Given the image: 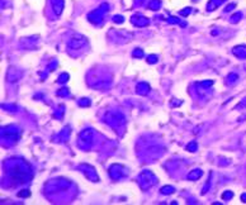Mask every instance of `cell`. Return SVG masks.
<instances>
[{"label":"cell","instance_id":"1f68e13d","mask_svg":"<svg viewBox=\"0 0 246 205\" xmlns=\"http://www.w3.org/2000/svg\"><path fill=\"white\" fill-rule=\"evenodd\" d=\"M113 22H114V23H119V24H122V23L124 22V18H123L122 15H114V17H113Z\"/></svg>","mask_w":246,"mask_h":205},{"label":"cell","instance_id":"ba28073f","mask_svg":"<svg viewBox=\"0 0 246 205\" xmlns=\"http://www.w3.org/2000/svg\"><path fill=\"white\" fill-rule=\"evenodd\" d=\"M6 81L8 82H10V84H14V82H17L20 80L22 77V71L20 70H18L17 67H14V66H9L8 67V70H6Z\"/></svg>","mask_w":246,"mask_h":205},{"label":"cell","instance_id":"7402d4cb","mask_svg":"<svg viewBox=\"0 0 246 205\" xmlns=\"http://www.w3.org/2000/svg\"><path fill=\"white\" fill-rule=\"evenodd\" d=\"M79 105L83 106V108H86V106H90L91 105V101L89 98H83L79 100Z\"/></svg>","mask_w":246,"mask_h":205},{"label":"cell","instance_id":"cb8c5ba5","mask_svg":"<svg viewBox=\"0 0 246 205\" xmlns=\"http://www.w3.org/2000/svg\"><path fill=\"white\" fill-rule=\"evenodd\" d=\"M69 79H70V76H69V74H66V72H64V74H61L60 76H59V81L60 84H65V82H67L69 81Z\"/></svg>","mask_w":246,"mask_h":205},{"label":"cell","instance_id":"ffe728a7","mask_svg":"<svg viewBox=\"0 0 246 205\" xmlns=\"http://www.w3.org/2000/svg\"><path fill=\"white\" fill-rule=\"evenodd\" d=\"M56 95H57V96L67 98V96H70V91H69V89H66V87H62V89L57 90V93H56Z\"/></svg>","mask_w":246,"mask_h":205},{"label":"cell","instance_id":"4dcf8cb0","mask_svg":"<svg viewBox=\"0 0 246 205\" xmlns=\"http://www.w3.org/2000/svg\"><path fill=\"white\" fill-rule=\"evenodd\" d=\"M245 108H246V98L242 99V100L235 106V109H245Z\"/></svg>","mask_w":246,"mask_h":205},{"label":"cell","instance_id":"836d02e7","mask_svg":"<svg viewBox=\"0 0 246 205\" xmlns=\"http://www.w3.org/2000/svg\"><path fill=\"white\" fill-rule=\"evenodd\" d=\"M235 6H236V4H233V3H232V4H230V5H227V6H226L225 11H226V13H228V11H231V10H232V9H233V8H235Z\"/></svg>","mask_w":246,"mask_h":205},{"label":"cell","instance_id":"484cf974","mask_svg":"<svg viewBox=\"0 0 246 205\" xmlns=\"http://www.w3.org/2000/svg\"><path fill=\"white\" fill-rule=\"evenodd\" d=\"M197 148H198V144H197V142H195V140L190 142V143L187 146V150L190 151V152H195V151H197Z\"/></svg>","mask_w":246,"mask_h":205},{"label":"cell","instance_id":"7c38bea8","mask_svg":"<svg viewBox=\"0 0 246 205\" xmlns=\"http://www.w3.org/2000/svg\"><path fill=\"white\" fill-rule=\"evenodd\" d=\"M232 53L237 57V58L245 60V58H246V46H244V44H241V46H236V47H233Z\"/></svg>","mask_w":246,"mask_h":205},{"label":"cell","instance_id":"4316f807","mask_svg":"<svg viewBox=\"0 0 246 205\" xmlns=\"http://www.w3.org/2000/svg\"><path fill=\"white\" fill-rule=\"evenodd\" d=\"M198 85L202 86V87H204V89H207V87H211V86L213 85V80H207V81H202V82H199Z\"/></svg>","mask_w":246,"mask_h":205},{"label":"cell","instance_id":"d6a6232c","mask_svg":"<svg viewBox=\"0 0 246 205\" xmlns=\"http://www.w3.org/2000/svg\"><path fill=\"white\" fill-rule=\"evenodd\" d=\"M30 195V192L28 191V190H22L20 192H18V196L19 197H27V196H29Z\"/></svg>","mask_w":246,"mask_h":205},{"label":"cell","instance_id":"7a4b0ae2","mask_svg":"<svg viewBox=\"0 0 246 205\" xmlns=\"http://www.w3.org/2000/svg\"><path fill=\"white\" fill-rule=\"evenodd\" d=\"M105 121L108 123L110 127L113 128H121L126 124V117L123 115L121 112H117V110H110V112H107L104 115Z\"/></svg>","mask_w":246,"mask_h":205},{"label":"cell","instance_id":"277c9868","mask_svg":"<svg viewBox=\"0 0 246 205\" xmlns=\"http://www.w3.org/2000/svg\"><path fill=\"white\" fill-rule=\"evenodd\" d=\"M93 144V131L91 129H84L79 133L78 146L81 150H90Z\"/></svg>","mask_w":246,"mask_h":205},{"label":"cell","instance_id":"d6986e66","mask_svg":"<svg viewBox=\"0 0 246 205\" xmlns=\"http://www.w3.org/2000/svg\"><path fill=\"white\" fill-rule=\"evenodd\" d=\"M241 18H242V13H241V11H237V13H235L231 18H230V22H231L232 24H235V23H239L240 22Z\"/></svg>","mask_w":246,"mask_h":205},{"label":"cell","instance_id":"d4e9b609","mask_svg":"<svg viewBox=\"0 0 246 205\" xmlns=\"http://www.w3.org/2000/svg\"><path fill=\"white\" fill-rule=\"evenodd\" d=\"M223 1H226V0H211V4H208V10H209V8H217V6H220Z\"/></svg>","mask_w":246,"mask_h":205},{"label":"cell","instance_id":"4fadbf2b","mask_svg":"<svg viewBox=\"0 0 246 205\" xmlns=\"http://www.w3.org/2000/svg\"><path fill=\"white\" fill-rule=\"evenodd\" d=\"M136 91H137V94H140V95H147L148 91H150V85L145 81L138 82L137 87H136Z\"/></svg>","mask_w":246,"mask_h":205},{"label":"cell","instance_id":"9a60e30c","mask_svg":"<svg viewBox=\"0 0 246 205\" xmlns=\"http://www.w3.org/2000/svg\"><path fill=\"white\" fill-rule=\"evenodd\" d=\"M117 36L121 37V39H126V41H132L133 39V33L132 32H127V30H117Z\"/></svg>","mask_w":246,"mask_h":205},{"label":"cell","instance_id":"3957f363","mask_svg":"<svg viewBox=\"0 0 246 205\" xmlns=\"http://www.w3.org/2000/svg\"><path fill=\"white\" fill-rule=\"evenodd\" d=\"M137 181L140 184V187L142 190H147L150 187H152L153 185L157 184V177L155 176V173L151 172V171H142V172L138 175L137 177Z\"/></svg>","mask_w":246,"mask_h":205},{"label":"cell","instance_id":"44dd1931","mask_svg":"<svg viewBox=\"0 0 246 205\" xmlns=\"http://www.w3.org/2000/svg\"><path fill=\"white\" fill-rule=\"evenodd\" d=\"M168 22L170 23V24H180L182 27H185V23H184V22H180V19L175 18V17H169V18H168Z\"/></svg>","mask_w":246,"mask_h":205},{"label":"cell","instance_id":"6da1fadb","mask_svg":"<svg viewBox=\"0 0 246 205\" xmlns=\"http://www.w3.org/2000/svg\"><path fill=\"white\" fill-rule=\"evenodd\" d=\"M28 171H27L24 167L19 166V165H15L14 167H11L10 171H9V175H10V180L17 185H22V184H25L28 182V180L30 178Z\"/></svg>","mask_w":246,"mask_h":205},{"label":"cell","instance_id":"52a82bcc","mask_svg":"<svg viewBox=\"0 0 246 205\" xmlns=\"http://www.w3.org/2000/svg\"><path fill=\"white\" fill-rule=\"evenodd\" d=\"M86 42H88V39L85 36H83V34H75L74 37L70 38V41H69V43H67V47L70 49H80L86 44Z\"/></svg>","mask_w":246,"mask_h":205},{"label":"cell","instance_id":"f546056e","mask_svg":"<svg viewBox=\"0 0 246 205\" xmlns=\"http://www.w3.org/2000/svg\"><path fill=\"white\" fill-rule=\"evenodd\" d=\"M147 62L151 63V65L156 63V62H157V56H156V55H150V56L147 57Z\"/></svg>","mask_w":246,"mask_h":205},{"label":"cell","instance_id":"8fae6325","mask_svg":"<svg viewBox=\"0 0 246 205\" xmlns=\"http://www.w3.org/2000/svg\"><path fill=\"white\" fill-rule=\"evenodd\" d=\"M51 5H52L53 13L56 15H61L65 8V0H51Z\"/></svg>","mask_w":246,"mask_h":205},{"label":"cell","instance_id":"5bb4252c","mask_svg":"<svg viewBox=\"0 0 246 205\" xmlns=\"http://www.w3.org/2000/svg\"><path fill=\"white\" fill-rule=\"evenodd\" d=\"M203 176V171L201 168H195L193 171H190L189 173H188L187 178L188 180H192V181H195V180H199Z\"/></svg>","mask_w":246,"mask_h":205},{"label":"cell","instance_id":"603a6c76","mask_svg":"<svg viewBox=\"0 0 246 205\" xmlns=\"http://www.w3.org/2000/svg\"><path fill=\"white\" fill-rule=\"evenodd\" d=\"M144 55H145V53H144V51H142L141 48H134L133 52H132V56L134 57V58H137V57H138V58H142Z\"/></svg>","mask_w":246,"mask_h":205},{"label":"cell","instance_id":"8992f818","mask_svg":"<svg viewBox=\"0 0 246 205\" xmlns=\"http://www.w3.org/2000/svg\"><path fill=\"white\" fill-rule=\"evenodd\" d=\"M128 175V170L123 165L119 163H114L109 167V176L113 178V180H121V178L126 177Z\"/></svg>","mask_w":246,"mask_h":205},{"label":"cell","instance_id":"f1b7e54d","mask_svg":"<svg viewBox=\"0 0 246 205\" xmlns=\"http://www.w3.org/2000/svg\"><path fill=\"white\" fill-rule=\"evenodd\" d=\"M190 13H192V8H185V9L179 11V15H182V17H188Z\"/></svg>","mask_w":246,"mask_h":205},{"label":"cell","instance_id":"30bf717a","mask_svg":"<svg viewBox=\"0 0 246 205\" xmlns=\"http://www.w3.org/2000/svg\"><path fill=\"white\" fill-rule=\"evenodd\" d=\"M131 23L136 27H146L150 24V20H148V18H146L141 14H134L131 17Z\"/></svg>","mask_w":246,"mask_h":205},{"label":"cell","instance_id":"5b68a950","mask_svg":"<svg viewBox=\"0 0 246 205\" xmlns=\"http://www.w3.org/2000/svg\"><path fill=\"white\" fill-rule=\"evenodd\" d=\"M107 10H108V4H102L98 9L90 11V13L88 14V20L90 23H93V24H100L102 19L104 17Z\"/></svg>","mask_w":246,"mask_h":205},{"label":"cell","instance_id":"e575fe53","mask_svg":"<svg viewBox=\"0 0 246 205\" xmlns=\"http://www.w3.org/2000/svg\"><path fill=\"white\" fill-rule=\"evenodd\" d=\"M241 201H244V203H246V192H244L242 195H241Z\"/></svg>","mask_w":246,"mask_h":205},{"label":"cell","instance_id":"9c48e42d","mask_svg":"<svg viewBox=\"0 0 246 205\" xmlns=\"http://www.w3.org/2000/svg\"><path fill=\"white\" fill-rule=\"evenodd\" d=\"M80 170L84 172V175L88 177V180L93 181V182H97L99 181V177L97 175V171H95L94 167H91L90 165H86V163H83V165H80Z\"/></svg>","mask_w":246,"mask_h":205},{"label":"cell","instance_id":"83f0119b","mask_svg":"<svg viewBox=\"0 0 246 205\" xmlns=\"http://www.w3.org/2000/svg\"><path fill=\"white\" fill-rule=\"evenodd\" d=\"M232 197H233L232 191H225L223 194H222V199L223 200H230V199H232Z\"/></svg>","mask_w":246,"mask_h":205},{"label":"cell","instance_id":"ac0fdd59","mask_svg":"<svg viewBox=\"0 0 246 205\" xmlns=\"http://www.w3.org/2000/svg\"><path fill=\"white\" fill-rule=\"evenodd\" d=\"M161 6V1L160 0H151L148 3V8L151 10H159V8Z\"/></svg>","mask_w":246,"mask_h":205},{"label":"cell","instance_id":"2e32d148","mask_svg":"<svg viewBox=\"0 0 246 205\" xmlns=\"http://www.w3.org/2000/svg\"><path fill=\"white\" fill-rule=\"evenodd\" d=\"M226 80H227L226 82H227L228 85H233V84H236L237 80H239V75L235 74V72H231V74L227 76V79H226Z\"/></svg>","mask_w":246,"mask_h":205},{"label":"cell","instance_id":"e0dca14e","mask_svg":"<svg viewBox=\"0 0 246 205\" xmlns=\"http://www.w3.org/2000/svg\"><path fill=\"white\" fill-rule=\"evenodd\" d=\"M160 191H161V194H163V195H170V194H172V192L175 191V189H174V186L166 185V186H163Z\"/></svg>","mask_w":246,"mask_h":205}]
</instances>
